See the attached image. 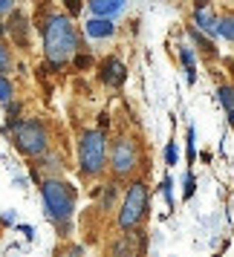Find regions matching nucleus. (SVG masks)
<instances>
[{
    "label": "nucleus",
    "mask_w": 234,
    "mask_h": 257,
    "mask_svg": "<svg viewBox=\"0 0 234 257\" xmlns=\"http://www.w3.org/2000/svg\"><path fill=\"white\" fill-rule=\"evenodd\" d=\"M9 95H12V81H6L0 75V101H9Z\"/></svg>",
    "instance_id": "15"
},
{
    "label": "nucleus",
    "mask_w": 234,
    "mask_h": 257,
    "mask_svg": "<svg viewBox=\"0 0 234 257\" xmlns=\"http://www.w3.org/2000/svg\"><path fill=\"white\" fill-rule=\"evenodd\" d=\"M122 6H125V0H90V9H93L98 18H110V15H116Z\"/></svg>",
    "instance_id": "10"
},
{
    "label": "nucleus",
    "mask_w": 234,
    "mask_h": 257,
    "mask_svg": "<svg viewBox=\"0 0 234 257\" xmlns=\"http://www.w3.org/2000/svg\"><path fill=\"white\" fill-rule=\"evenodd\" d=\"M228 118H231V124H234V110H231V113H228Z\"/></svg>",
    "instance_id": "23"
},
{
    "label": "nucleus",
    "mask_w": 234,
    "mask_h": 257,
    "mask_svg": "<svg viewBox=\"0 0 234 257\" xmlns=\"http://www.w3.org/2000/svg\"><path fill=\"white\" fill-rule=\"evenodd\" d=\"M113 168H116L119 176L130 174V171L136 168V148H133L130 139H119L116 145H113Z\"/></svg>",
    "instance_id": "6"
},
{
    "label": "nucleus",
    "mask_w": 234,
    "mask_h": 257,
    "mask_svg": "<svg viewBox=\"0 0 234 257\" xmlns=\"http://www.w3.org/2000/svg\"><path fill=\"white\" fill-rule=\"evenodd\" d=\"M104 153H107V142L101 130H87L81 136V171L87 176L98 174L104 168Z\"/></svg>",
    "instance_id": "2"
},
{
    "label": "nucleus",
    "mask_w": 234,
    "mask_h": 257,
    "mask_svg": "<svg viewBox=\"0 0 234 257\" xmlns=\"http://www.w3.org/2000/svg\"><path fill=\"white\" fill-rule=\"evenodd\" d=\"M113 32H116V26H113L110 18H93V21L87 24V35L90 38H110Z\"/></svg>",
    "instance_id": "9"
},
{
    "label": "nucleus",
    "mask_w": 234,
    "mask_h": 257,
    "mask_svg": "<svg viewBox=\"0 0 234 257\" xmlns=\"http://www.w3.org/2000/svg\"><path fill=\"white\" fill-rule=\"evenodd\" d=\"M12 32H15V38H18V44H26V18H24V12H15L12 15Z\"/></svg>",
    "instance_id": "11"
},
{
    "label": "nucleus",
    "mask_w": 234,
    "mask_h": 257,
    "mask_svg": "<svg viewBox=\"0 0 234 257\" xmlns=\"http://www.w3.org/2000/svg\"><path fill=\"white\" fill-rule=\"evenodd\" d=\"M217 24H220V21H214V15H211L208 9H199L197 12V26L202 32H217Z\"/></svg>",
    "instance_id": "12"
},
{
    "label": "nucleus",
    "mask_w": 234,
    "mask_h": 257,
    "mask_svg": "<svg viewBox=\"0 0 234 257\" xmlns=\"http://www.w3.org/2000/svg\"><path fill=\"white\" fill-rule=\"evenodd\" d=\"M101 75H104V81L110 84V87H122L125 78H128V70H125V64H122L119 58H107Z\"/></svg>",
    "instance_id": "8"
},
{
    "label": "nucleus",
    "mask_w": 234,
    "mask_h": 257,
    "mask_svg": "<svg viewBox=\"0 0 234 257\" xmlns=\"http://www.w3.org/2000/svg\"><path fill=\"white\" fill-rule=\"evenodd\" d=\"M188 156L194 159V130H188Z\"/></svg>",
    "instance_id": "19"
},
{
    "label": "nucleus",
    "mask_w": 234,
    "mask_h": 257,
    "mask_svg": "<svg viewBox=\"0 0 234 257\" xmlns=\"http://www.w3.org/2000/svg\"><path fill=\"white\" fill-rule=\"evenodd\" d=\"M191 194H194V176L185 179V197H191Z\"/></svg>",
    "instance_id": "20"
},
{
    "label": "nucleus",
    "mask_w": 234,
    "mask_h": 257,
    "mask_svg": "<svg viewBox=\"0 0 234 257\" xmlns=\"http://www.w3.org/2000/svg\"><path fill=\"white\" fill-rule=\"evenodd\" d=\"M9 64H12V58H9V49H6V47H0V72H6V70H9Z\"/></svg>",
    "instance_id": "16"
},
{
    "label": "nucleus",
    "mask_w": 234,
    "mask_h": 257,
    "mask_svg": "<svg viewBox=\"0 0 234 257\" xmlns=\"http://www.w3.org/2000/svg\"><path fill=\"white\" fill-rule=\"evenodd\" d=\"M142 251H145V237L139 231H130L116 243L113 257H142Z\"/></svg>",
    "instance_id": "7"
},
{
    "label": "nucleus",
    "mask_w": 234,
    "mask_h": 257,
    "mask_svg": "<svg viewBox=\"0 0 234 257\" xmlns=\"http://www.w3.org/2000/svg\"><path fill=\"white\" fill-rule=\"evenodd\" d=\"M145 208H148V188L142 182H136V185H130L128 197H125V205H122V214H119V225L125 231L139 225V220L145 217Z\"/></svg>",
    "instance_id": "5"
},
{
    "label": "nucleus",
    "mask_w": 234,
    "mask_h": 257,
    "mask_svg": "<svg viewBox=\"0 0 234 257\" xmlns=\"http://www.w3.org/2000/svg\"><path fill=\"white\" fill-rule=\"evenodd\" d=\"M217 95H220V101L228 107V110H234V87H220Z\"/></svg>",
    "instance_id": "14"
},
{
    "label": "nucleus",
    "mask_w": 234,
    "mask_h": 257,
    "mask_svg": "<svg viewBox=\"0 0 234 257\" xmlns=\"http://www.w3.org/2000/svg\"><path fill=\"white\" fill-rule=\"evenodd\" d=\"M9 6H12V0H0V12H6Z\"/></svg>",
    "instance_id": "22"
},
{
    "label": "nucleus",
    "mask_w": 234,
    "mask_h": 257,
    "mask_svg": "<svg viewBox=\"0 0 234 257\" xmlns=\"http://www.w3.org/2000/svg\"><path fill=\"white\" fill-rule=\"evenodd\" d=\"M44 202H47V211L52 220L67 222L72 214V188L64 185V182L49 179L47 185H44Z\"/></svg>",
    "instance_id": "3"
},
{
    "label": "nucleus",
    "mask_w": 234,
    "mask_h": 257,
    "mask_svg": "<svg viewBox=\"0 0 234 257\" xmlns=\"http://www.w3.org/2000/svg\"><path fill=\"white\" fill-rule=\"evenodd\" d=\"M78 47V41H75V32H72V24L70 18H52L44 29V49H47V58L52 64H64V61L70 58L72 52Z\"/></svg>",
    "instance_id": "1"
},
{
    "label": "nucleus",
    "mask_w": 234,
    "mask_h": 257,
    "mask_svg": "<svg viewBox=\"0 0 234 257\" xmlns=\"http://www.w3.org/2000/svg\"><path fill=\"white\" fill-rule=\"evenodd\" d=\"M217 32H220L222 38L234 41V18H222L220 24H217Z\"/></svg>",
    "instance_id": "13"
},
{
    "label": "nucleus",
    "mask_w": 234,
    "mask_h": 257,
    "mask_svg": "<svg viewBox=\"0 0 234 257\" xmlns=\"http://www.w3.org/2000/svg\"><path fill=\"white\" fill-rule=\"evenodd\" d=\"M165 159H168V165H176V145H174V142L168 145V151H165Z\"/></svg>",
    "instance_id": "17"
},
{
    "label": "nucleus",
    "mask_w": 234,
    "mask_h": 257,
    "mask_svg": "<svg viewBox=\"0 0 234 257\" xmlns=\"http://www.w3.org/2000/svg\"><path fill=\"white\" fill-rule=\"evenodd\" d=\"M64 3H67V9H70L72 15H75V12H81V0H64Z\"/></svg>",
    "instance_id": "18"
},
{
    "label": "nucleus",
    "mask_w": 234,
    "mask_h": 257,
    "mask_svg": "<svg viewBox=\"0 0 234 257\" xmlns=\"http://www.w3.org/2000/svg\"><path fill=\"white\" fill-rule=\"evenodd\" d=\"M75 64H78V67H90V58H87V55H78V58H75Z\"/></svg>",
    "instance_id": "21"
},
{
    "label": "nucleus",
    "mask_w": 234,
    "mask_h": 257,
    "mask_svg": "<svg viewBox=\"0 0 234 257\" xmlns=\"http://www.w3.org/2000/svg\"><path fill=\"white\" fill-rule=\"evenodd\" d=\"M15 142L26 156H41L47 151V130L38 121H15Z\"/></svg>",
    "instance_id": "4"
}]
</instances>
